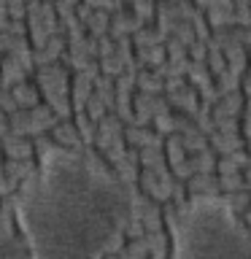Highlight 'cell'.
<instances>
[{
    "instance_id": "6da1fadb",
    "label": "cell",
    "mask_w": 251,
    "mask_h": 259,
    "mask_svg": "<svg viewBox=\"0 0 251 259\" xmlns=\"http://www.w3.org/2000/svg\"><path fill=\"white\" fill-rule=\"evenodd\" d=\"M130 216V186L78 151H46L16 197V222L32 259H100Z\"/></svg>"
},
{
    "instance_id": "7a4b0ae2",
    "label": "cell",
    "mask_w": 251,
    "mask_h": 259,
    "mask_svg": "<svg viewBox=\"0 0 251 259\" xmlns=\"http://www.w3.org/2000/svg\"><path fill=\"white\" fill-rule=\"evenodd\" d=\"M173 259H251V232L224 200H194L176 222Z\"/></svg>"
},
{
    "instance_id": "3957f363",
    "label": "cell",
    "mask_w": 251,
    "mask_h": 259,
    "mask_svg": "<svg viewBox=\"0 0 251 259\" xmlns=\"http://www.w3.org/2000/svg\"><path fill=\"white\" fill-rule=\"evenodd\" d=\"M0 259H32L24 238L0 216Z\"/></svg>"
}]
</instances>
